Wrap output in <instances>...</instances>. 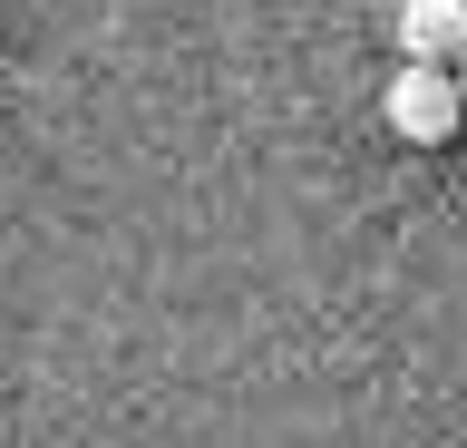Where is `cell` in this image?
Returning <instances> with one entry per match:
<instances>
[{
    "label": "cell",
    "instance_id": "cell-3",
    "mask_svg": "<svg viewBox=\"0 0 467 448\" xmlns=\"http://www.w3.org/2000/svg\"><path fill=\"white\" fill-rule=\"evenodd\" d=\"M458 89H467V49H458Z\"/></svg>",
    "mask_w": 467,
    "mask_h": 448
},
{
    "label": "cell",
    "instance_id": "cell-2",
    "mask_svg": "<svg viewBox=\"0 0 467 448\" xmlns=\"http://www.w3.org/2000/svg\"><path fill=\"white\" fill-rule=\"evenodd\" d=\"M400 49L409 59H458L467 49V0H400Z\"/></svg>",
    "mask_w": 467,
    "mask_h": 448
},
{
    "label": "cell",
    "instance_id": "cell-1",
    "mask_svg": "<svg viewBox=\"0 0 467 448\" xmlns=\"http://www.w3.org/2000/svg\"><path fill=\"white\" fill-rule=\"evenodd\" d=\"M379 118L400 127L409 147H448L467 118V89H458V59H409L389 89H379Z\"/></svg>",
    "mask_w": 467,
    "mask_h": 448
}]
</instances>
